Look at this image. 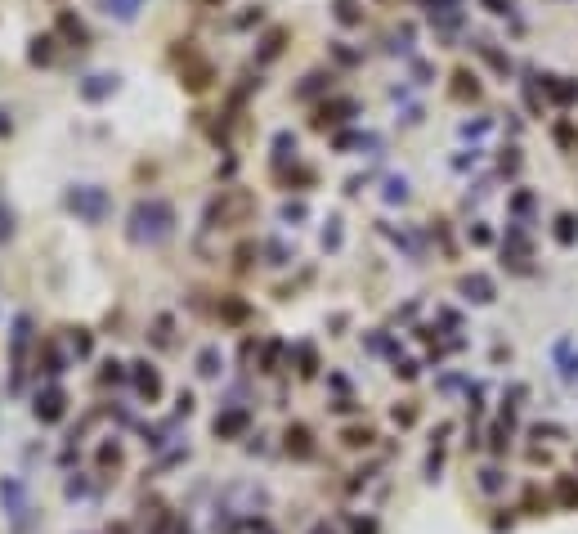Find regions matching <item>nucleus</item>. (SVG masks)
<instances>
[{"instance_id": "obj_33", "label": "nucleus", "mask_w": 578, "mask_h": 534, "mask_svg": "<svg viewBox=\"0 0 578 534\" xmlns=\"http://www.w3.org/2000/svg\"><path fill=\"white\" fill-rule=\"evenodd\" d=\"M556 144L560 149H578V130L570 126V121H556Z\"/></svg>"}, {"instance_id": "obj_42", "label": "nucleus", "mask_w": 578, "mask_h": 534, "mask_svg": "<svg viewBox=\"0 0 578 534\" xmlns=\"http://www.w3.org/2000/svg\"><path fill=\"white\" fill-rule=\"evenodd\" d=\"M529 207H534V193H529V189H520V193L511 198V211H515V216H524Z\"/></svg>"}, {"instance_id": "obj_30", "label": "nucleus", "mask_w": 578, "mask_h": 534, "mask_svg": "<svg viewBox=\"0 0 578 534\" xmlns=\"http://www.w3.org/2000/svg\"><path fill=\"white\" fill-rule=\"evenodd\" d=\"M386 202H408V180H403V175H390L386 180Z\"/></svg>"}, {"instance_id": "obj_20", "label": "nucleus", "mask_w": 578, "mask_h": 534, "mask_svg": "<svg viewBox=\"0 0 578 534\" xmlns=\"http://www.w3.org/2000/svg\"><path fill=\"white\" fill-rule=\"evenodd\" d=\"M58 32H63L72 45H85V41H90V36H85V23L72 14V9H58Z\"/></svg>"}, {"instance_id": "obj_18", "label": "nucleus", "mask_w": 578, "mask_h": 534, "mask_svg": "<svg viewBox=\"0 0 578 534\" xmlns=\"http://www.w3.org/2000/svg\"><path fill=\"white\" fill-rule=\"evenodd\" d=\"M453 99H479V77L471 68H458L453 72Z\"/></svg>"}, {"instance_id": "obj_45", "label": "nucleus", "mask_w": 578, "mask_h": 534, "mask_svg": "<svg viewBox=\"0 0 578 534\" xmlns=\"http://www.w3.org/2000/svg\"><path fill=\"white\" fill-rule=\"evenodd\" d=\"M471 242H475V247H489V242H494V234H489L484 225H471Z\"/></svg>"}, {"instance_id": "obj_26", "label": "nucleus", "mask_w": 578, "mask_h": 534, "mask_svg": "<svg viewBox=\"0 0 578 534\" xmlns=\"http://www.w3.org/2000/svg\"><path fill=\"white\" fill-rule=\"evenodd\" d=\"M36 364H41V373H50V378H58V373H63V355H58L54 342L41 346V359H36Z\"/></svg>"}, {"instance_id": "obj_7", "label": "nucleus", "mask_w": 578, "mask_h": 534, "mask_svg": "<svg viewBox=\"0 0 578 534\" xmlns=\"http://www.w3.org/2000/svg\"><path fill=\"white\" fill-rule=\"evenodd\" d=\"M0 503H5V507H9V516L18 521V530L27 526V494H23V480H14V476L0 480Z\"/></svg>"}, {"instance_id": "obj_6", "label": "nucleus", "mask_w": 578, "mask_h": 534, "mask_svg": "<svg viewBox=\"0 0 578 534\" xmlns=\"http://www.w3.org/2000/svg\"><path fill=\"white\" fill-rule=\"evenodd\" d=\"M180 58H184V63H189V68L180 72V77H184V90L202 94L206 86H211V63H206V58H198L193 50H180Z\"/></svg>"}, {"instance_id": "obj_46", "label": "nucleus", "mask_w": 578, "mask_h": 534, "mask_svg": "<svg viewBox=\"0 0 578 534\" xmlns=\"http://www.w3.org/2000/svg\"><path fill=\"white\" fill-rule=\"evenodd\" d=\"M395 422H399V427H413V422H417V409H413V404L395 409Z\"/></svg>"}, {"instance_id": "obj_27", "label": "nucleus", "mask_w": 578, "mask_h": 534, "mask_svg": "<svg viewBox=\"0 0 578 534\" xmlns=\"http://www.w3.org/2000/svg\"><path fill=\"white\" fill-rule=\"evenodd\" d=\"M296 364H301V368H296L301 378H314V373H318V355H314V346H310V342H301V346H296Z\"/></svg>"}, {"instance_id": "obj_16", "label": "nucleus", "mask_w": 578, "mask_h": 534, "mask_svg": "<svg viewBox=\"0 0 578 534\" xmlns=\"http://www.w3.org/2000/svg\"><path fill=\"white\" fill-rule=\"evenodd\" d=\"M458 292H462L466 301H475V306H489V301H494V283H489L484 274H462Z\"/></svg>"}, {"instance_id": "obj_2", "label": "nucleus", "mask_w": 578, "mask_h": 534, "mask_svg": "<svg viewBox=\"0 0 578 534\" xmlns=\"http://www.w3.org/2000/svg\"><path fill=\"white\" fill-rule=\"evenodd\" d=\"M251 216H256V193L251 189H220V198L206 207V225L229 229V225H247Z\"/></svg>"}, {"instance_id": "obj_43", "label": "nucleus", "mask_w": 578, "mask_h": 534, "mask_svg": "<svg viewBox=\"0 0 578 534\" xmlns=\"http://www.w3.org/2000/svg\"><path fill=\"white\" fill-rule=\"evenodd\" d=\"M278 355H282V342H269V346H265V373L278 368Z\"/></svg>"}, {"instance_id": "obj_50", "label": "nucleus", "mask_w": 578, "mask_h": 534, "mask_svg": "<svg viewBox=\"0 0 578 534\" xmlns=\"http://www.w3.org/2000/svg\"><path fill=\"white\" fill-rule=\"evenodd\" d=\"M332 54H337V58H341V63H359V54H354V50H346V45H341V41H337V45H332Z\"/></svg>"}, {"instance_id": "obj_25", "label": "nucleus", "mask_w": 578, "mask_h": 534, "mask_svg": "<svg viewBox=\"0 0 578 534\" xmlns=\"http://www.w3.org/2000/svg\"><path fill=\"white\" fill-rule=\"evenodd\" d=\"M32 63H54V36H32V50H27Z\"/></svg>"}, {"instance_id": "obj_51", "label": "nucleus", "mask_w": 578, "mask_h": 534, "mask_svg": "<svg viewBox=\"0 0 578 534\" xmlns=\"http://www.w3.org/2000/svg\"><path fill=\"white\" fill-rule=\"evenodd\" d=\"M175 414H184V418L193 414V395H189V391H180V399H175Z\"/></svg>"}, {"instance_id": "obj_47", "label": "nucleus", "mask_w": 578, "mask_h": 534, "mask_svg": "<svg viewBox=\"0 0 578 534\" xmlns=\"http://www.w3.org/2000/svg\"><path fill=\"white\" fill-rule=\"evenodd\" d=\"M484 130H489V117H479V121H466V126H462V135L471 139V135H484Z\"/></svg>"}, {"instance_id": "obj_31", "label": "nucleus", "mask_w": 578, "mask_h": 534, "mask_svg": "<svg viewBox=\"0 0 578 534\" xmlns=\"http://www.w3.org/2000/svg\"><path fill=\"white\" fill-rule=\"evenodd\" d=\"M265 256H269V265H291V247L287 242H265Z\"/></svg>"}, {"instance_id": "obj_12", "label": "nucleus", "mask_w": 578, "mask_h": 534, "mask_svg": "<svg viewBox=\"0 0 578 534\" xmlns=\"http://www.w3.org/2000/svg\"><path fill=\"white\" fill-rule=\"evenodd\" d=\"M117 86H121L117 72H94V77H85V81H81V99L99 104V99H108V94H117Z\"/></svg>"}, {"instance_id": "obj_21", "label": "nucleus", "mask_w": 578, "mask_h": 534, "mask_svg": "<svg viewBox=\"0 0 578 534\" xmlns=\"http://www.w3.org/2000/svg\"><path fill=\"white\" fill-rule=\"evenodd\" d=\"M323 90H332V72L318 68V72H310V77L296 86V99H314V94H323Z\"/></svg>"}, {"instance_id": "obj_39", "label": "nucleus", "mask_w": 578, "mask_h": 534, "mask_svg": "<svg viewBox=\"0 0 578 534\" xmlns=\"http://www.w3.org/2000/svg\"><path fill=\"white\" fill-rule=\"evenodd\" d=\"M5 238H14V211L0 202V242H5Z\"/></svg>"}, {"instance_id": "obj_57", "label": "nucleus", "mask_w": 578, "mask_h": 534, "mask_svg": "<svg viewBox=\"0 0 578 534\" xmlns=\"http://www.w3.org/2000/svg\"><path fill=\"white\" fill-rule=\"evenodd\" d=\"M180 534H184V530H180Z\"/></svg>"}, {"instance_id": "obj_41", "label": "nucleus", "mask_w": 578, "mask_h": 534, "mask_svg": "<svg viewBox=\"0 0 578 534\" xmlns=\"http://www.w3.org/2000/svg\"><path fill=\"white\" fill-rule=\"evenodd\" d=\"M278 216H282L287 225H291V221H305V202H282V211H278Z\"/></svg>"}, {"instance_id": "obj_28", "label": "nucleus", "mask_w": 578, "mask_h": 534, "mask_svg": "<svg viewBox=\"0 0 578 534\" xmlns=\"http://www.w3.org/2000/svg\"><path fill=\"white\" fill-rule=\"evenodd\" d=\"M103 5H108V14H113V18L130 23L134 14H139V5H144V0H103Z\"/></svg>"}, {"instance_id": "obj_10", "label": "nucleus", "mask_w": 578, "mask_h": 534, "mask_svg": "<svg viewBox=\"0 0 578 534\" xmlns=\"http://www.w3.org/2000/svg\"><path fill=\"white\" fill-rule=\"evenodd\" d=\"M130 378H134V391L149 399V404H153V399H162V373H157L153 364H144V359L130 364Z\"/></svg>"}, {"instance_id": "obj_29", "label": "nucleus", "mask_w": 578, "mask_h": 534, "mask_svg": "<svg viewBox=\"0 0 578 534\" xmlns=\"http://www.w3.org/2000/svg\"><path fill=\"white\" fill-rule=\"evenodd\" d=\"M247 306H242V301H233V297H225V301H220V319H229V323H242V319H247Z\"/></svg>"}, {"instance_id": "obj_4", "label": "nucleus", "mask_w": 578, "mask_h": 534, "mask_svg": "<svg viewBox=\"0 0 578 534\" xmlns=\"http://www.w3.org/2000/svg\"><path fill=\"white\" fill-rule=\"evenodd\" d=\"M14 373H9V391H23V364H27V342H32V319L18 314L14 319Z\"/></svg>"}, {"instance_id": "obj_36", "label": "nucleus", "mask_w": 578, "mask_h": 534, "mask_svg": "<svg viewBox=\"0 0 578 534\" xmlns=\"http://www.w3.org/2000/svg\"><path fill=\"white\" fill-rule=\"evenodd\" d=\"M90 333H85V328H77V333H72V350H77V359H85V355H90Z\"/></svg>"}, {"instance_id": "obj_8", "label": "nucleus", "mask_w": 578, "mask_h": 534, "mask_svg": "<svg viewBox=\"0 0 578 534\" xmlns=\"http://www.w3.org/2000/svg\"><path fill=\"white\" fill-rule=\"evenodd\" d=\"M247 427H251V414H247V409H225V414H215V422H211V431L220 435V440H238Z\"/></svg>"}, {"instance_id": "obj_1", "label": "nucleus", "mask_w": 578, "mask_h": 534, "mask_svg": "<svg viewBox=\"0 0 578 534\" xmlns=\"http://www.w3.org/2000/svg\"><path fill=\"white\" fill-rule=\"evenodd\" d=\"M175 234V207L166 198H139L126 216V238L134 247H157Z\"/></svg>"}, {"instance_id": "obj_55", "label": "nucleus", "mask_w": 578, "mask_h": 534, "mask_svg": "<svg viewBox=\"0 0 578 534\" xmlns=\"http://www.w3.org/2000/svg\"><path fill=\"white\" fill-rule=\"evenodd\" d=\"M310 534H337V530H332V526H314Z\"/></svg>"}, {"instance_id": "obj_53", "label": "nucleus", "mask_w": 578, "mask_h": 534, "mask_svg": "<svg viewBox=\"0 0 578 534\" xmlns=\"http://www.w3.org/2000/svg\"><path fill=\"white\" fill-rule=\"evenodd\" d=\"M354 534H377V521H354Z\"/></svg>"}, {"instance_id": "obj_44", "label": "nucleus", "mask_w": 578, "mask_h": 534, "mask_svg": "<svg viewBox=\"0 0 578 534\" xmlns=\"http://www.w3.org/2000/svg\"><path fill=\"white\" fill-rule=\"evenodd\" d=\"M502 171H507V175H515V171H520V153H515V149H507V153H502Z\"/></svg>"}, {"instance_id": "obj_49", "label": "nucleus", "mask_w": 578, "mask_h": 534, "mask_svg": "<svg viewBox=\"0 0 578 534\" xmlns=\"http://www.w3.org/2000/svg\"><path fill=\"white\" fill-rule=\"evenodd\" d=\"M479 485H484V490H502V471H494V467H489L484 476H479Z\"/></svg>"}, {"instance_id": "obj_17", "label": "nucleus", "mask_w": 578, "mask_h": 534, "mask_svg": "<svg viewBox=\"0 0 578 534\" xmlns=\"http://www.w3.org/2000/svg\"><path fill=\"white\" fill-rule=\"evenodd\" d=\"M282 45H287V27H269V32L260 36V50H256V58H260V63H274V58L282 54Z\"/></svg>"}, {"instance_id": "obj_54", "label": "nucleus", "mask_w": 578, "mask_h": 534, "mask_svg": "<svg viewBox=\"0 0 578 534\" xmlns=\"http://www.w3.org/2000/svg\"><path fill=\"white\" fill-rule=\"evenodd\" d=\"M413 77L417 81H430V63H413Z\"/></svg>"}, {"instance_id": "obj_38", "label": "nucleus", "mask_w": 578, "mask_h": 534, "mask_svg": "<svg viewBox=\"0 0 578 534\" xmlns=\"http://www.w3.org/2000/svg\"><path fill=\"white\" fill-rule=\"evenodd\" d=\"M282 180L287 185H314V171L310 166H296V171H282Z\"/></svg>"}, {"instance_id": "obj_11", "label": "nucleus", "mask_w": 578, "mask_h": 534, "mask_svg": "<svg viewBox=\"0 0 578 534\" xmlns=\"http://www.w3.org/2000/svg\"><path fill=\"white\" fill-rule=\"evenodd\" d=\"M354 113H359V104H354V99H332V104H318V113H314V130H327V126H337V121H350Z\"/></svg>"}, {"instance_id": "obj_40", "label": "nucleus", "mask_w": 578, "mask_h": 534, "mask_svg": "<svg viewBox=\"0 0 578 534\" xmlns=\"http://www.w3.org/2000/svg\"><path fill=\"white\" fill-rule=\"evenodd\" d=\"M256 256V242H238V252H233V261H238V270H247Z\"/></svg>"}, {"instance_id": "obj_24", "label": "nucleus", "mask_w": 578, "mask_h": 534, "mask_svg": "<svg viewBox=\"0 0 578 534\" xmlns=\"http://www.w3.org/2000/svg\"><path fill=\"white\" fill-rule=\"evenodd\" d=\"M220 368H225V355H220V346H202L198 373H202V378H220Z\"/></svg>"}, {"instance_id": "obj_52", "label": "nucleus", "mask_w": 578, "mask_h": 534, "mask_svg": "<svg viewBox=\"0 0 578 534\" xmlns=\"http://www.w3.org/2000/svg\"><path fill=\"white\" fill-rule=\"evenodd\" d=\"M85 490H90V485H85V480H68V499H81Z\"/></svg>"}, {"instance_id": "obj_19", "label": "nucleus", "mask_w": 578, "mask_h": 534, "mask_svg": "<svg viewBox=\"0 0 578 534\" xmlns=\"http://www.w3.org/2000/svg\"><path fill=\"white\" fill-rule=\"evenodd\" d=\"M287 162H296V135H291V130H278L274 135V166L282 171Z\"/></svg>"}, {"instance_id": "obj_56", "label": "nucleus", "mask_w": 578, "mask_h": 534, "mask_svg": "<svg viewBox=\"0 0 578 534\" xmlns=\"http://www.w3.org/2000/svg\"><path fill=\"white\" fill-rule=\"evenodd\" d=\"M198 5H215V9H220V5H225V0H198Z\"/></svg>"}, {"instance_id": "obj_3", "label": "nucleus", "mask_w": 578, "mask_h": 534, "mask_svg": "<svg viewBox=\"0 0 578 534\" xmlns=\"http://www.w3.org/2000/svg\"><path fill=\"white\" fill-rule=\"evenodd\" d=\"M63 202H68V211L77 216V221H85V225H103L108 211H113V198H108V189H99V185H72Z\"/></svg>"}, {"instance_id": "obj_14", "label": "nucleus", "mask_w": 578, "mask_h": 534, "mask_svg": "<svg viewBox=\"0 0 578 534\" xmlns=\"http://www.w3.org/2000/svg\"><path fill=\"white\" fill-rule=\"evenodd\" d=\"M422 9L430 14V23H439V27H458L462 23V0H422Z\"/></svg>"}, {"instance_id": "obj_15", "label": "nucleus", "mask_w": 578, "mask_h": 534, "mask_svg": "<svg viewBox=\"0 0 578 534\" xmlns=\"http://www.w3.org/2000/svg\"><path fill=\"white\" fill-rule=\"evenodd\" d=\"M282 445H287L291 458H314V435H310V427H301V422H291V427L282 431Z\"/></svg>"}, {"instance_id": "obj_23", "label": "nucleus", "mask_w": 578, "mask_h": 534, "mask_svg": "<svg viewBox=\"0 0 578 534\" xmlns=\"http://www.w3.org/2000/svg\"><path fill=\"white\" fill-rule=\"evenodd\" d=\"M332 14H337V23H346V27H359L363 23L359 0H332Z\"/></svg>"}, {"instance_id": "obj_9", "label": "nucleus", "mask_w": 578, "mask_h": 534, "mask_svg": "<svg viewBox=\"0 0 578 534\" xmlns=\"http://www.w3.org/2000/svg\"><path fill=\"white\" fill-rule=\"evenodd\" d=\"M502 261H511V270H529V234L520 225L507 229V242H502Z\"/></svg>"}, {"instance_id": "obj_34", "label": "nucleus", "mask_w": 578, "mask_h": 534, "mask_svg": "<svg viewBox=\"0 0 578 534\" xmlns=\"http://www.w3.org/2000/svg\"><path fill=\"white\" fill-rule=\"evenodd\" d=\"M337 247H341V221L332 216L327 229H323V252H337Z\"/></svg>"}, {"instance_id": "obj_35", "label": "nucleus", "mask_w": 578, "mask_h": 534, "mask_svg": "<svg viewBox=\"0 0 578 534\" xmlns=\"http://www.w3.org/2000/svg\"><path fill=\"white\" fill-rule=\"evenodd\" d=\"M99 467H121V445L117 440L99 449Z\"/></svg>"}, {"instance_id": "obj_48", "label": "nucleus", "mask_w": 578, "mask_h": 534, "mask_svg": "<svg viewBox=\"0 0 578 534\" xmlns=\"http://www.w3.org/2000/svg\"><path fill=\"white\" fill-rule=\"evenodd\" d=\"M99 378H103V382H121V378H126V368H121V364H103Z\"/></svg>"}, {"instance_id": "obj_13", "label": "nucleus", "mask_w": 578, "mask_h": 534, "mask_svg": "<svg viewBox=\"0 0 578 534\" xmlns=\"http://www.w3.org/2000/svg\"><path fill=\"white\" fill-rule=\"evenodd\" d=\"M543 90H547V99L560 104V108L578 104V81H570V77H556V72H547V77H543Z\"/></svg>"}, {"instance_id": "obj_22", "label": "nucleus", "mask_w": 578, "mask_h": 534, "mask_svg": "<svg viewBox=\"0 0 578 534\" xmlns=\"http://www.w3.org/2000/svg\"><path fill=\"white\" fill-rule=\"evenodd\" d=\"M556 242H560V247H574V242H578V216L574 211H560L556 216Z\"/></svg>"}, {"instance_id": "obj_5", "label": "nucleus", "mask_w": 578, "mask_h": 534, "mask_svg": "<svg viewBox=\"0 0 578 534\" xmlns=\"http://www.w3.org/2000/svg\"><path fill=\"white\" fill-rule=\"evenodd\" d=\"M32 414H36V422H58L68 414V395H63V386H45L41 395H36V404H32Z\"/></svg>"}, {"instance_id": "obj_37", "label": "nucleus", "mask_w": 578, "mask_h": 534, "mask_svg": "<svg viewBox=\"0 0 578 534\" xmlns=\"http://www.w3.org/2000/svg\"><path fill=\"white\" fill-rule=\"evenodd\" d=\"M556 494H560V503H578V485H574L570 476H560V480H556Z\"/></svg>"}, {"instance_id": "obj_32", "label": "nucleus", "mask_w": 578, "mask_h": 534, "mask_svg": "<svg viewBox=\"0 0 578 534\" xmlns=\"http://www.w3.org/2000/svg\"><path fill=\"white\" fill-rule=\"evenodd\" d=\"M341 440H346L350 449H363V445H372L377 435H372V427H350L346 435H341Z\"/></svg>"}]
</instances>
